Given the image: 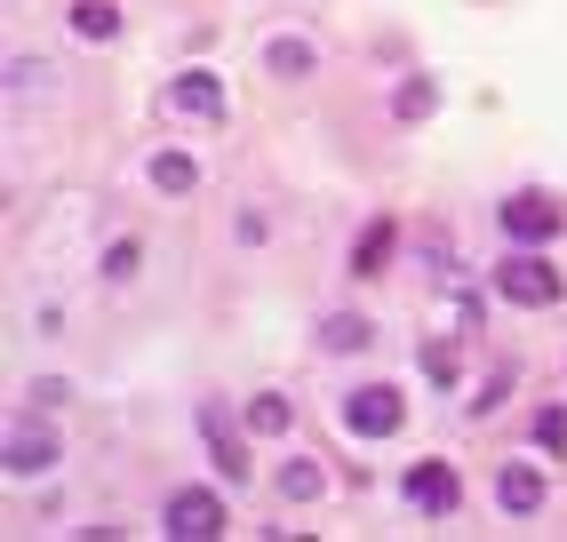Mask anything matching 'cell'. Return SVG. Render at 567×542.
Masks as SVG:
<instances>
[{
  "mask_svg": "<svg viewBox=\"0 0 567 542\" xmlns=\"http://www.w3.org/2000/svg\"><path fill=\"white\" fill-rule=\"evenodd\" d=\"M496 295L519 303V312H544V303H559L567 288H559V271H551L544 256H504V263H496Z\"/></svg>",
  "mask_w": 567,
  "mask_h": 542,
  "instance_id": "obj_1",
  "label": "cell"
},
{
  "mask_svg": "<svg viewBox=\"0 0 567 542\" xmlns=\"http://www.w3.org/2000/svg\"><path fill=\"white\" fill-rule=\"evenodd\" d=\"M400 423H408V399L392 392V383H368V392L344 399V431L352 439H392Z\"/></svg>",
  "mask_w": 567,
  "mask_h": 542,
  "instance_id": "obj_2",
  "label": "cell"
},
{
  "mask_svg": "<svg viewBox=\"0 0 567 542\" xmlns=\"http://www.w3.org/2000/svg\"><path fill=\"white\" fill-rule=\"evenodd\" d=\"M161 527H168L176 542H216V534H224V502H216L208 487H184V494H168Z\"/></svg>",
  "mask_w": 567,
  "mask_h": 542,
  "instance_id": "obj_3",
  "label": "cell"
},
{
  "mask_svg": "<svg viewBox=\"0 0 567 542\" xmlns=\"http://www.w3.org/2000/svg\"><path fill=\"white\" fill-rule=\"evenodd\" d=\"M496 223L512 231L519 248H544V240H559V223H567V216H559V208L544 200V191H512V200L496 208Z\"/></svg>",
  "mask_w": 567,
  "mask_h": 542,
  "instance_id": "obj_4",
  "label": "cell"
},
{
  "mask_svg": "<svg viewBox=\"0 0 567 542\" xmlns=\"http://www.w3.org/2000/svg\"><path fill=\"white\" fill-rule=\"evenodd\" d=\"M224 104L233 96H224L216 72H176L168 81V112H184V121H224Z\"/></svg>",
  "mask_w": 567,
  "mask_h": 542,
  "instance_id": "obj_5",
  "label": "cell"
},
{
  "mask_svg": "<svg viewBox=\"0 0 567 542\" xmlns=\"http://www.w3.org/2000/svg\"><path fill=\"white\" fill-rule=\"evenodd\" d=\"M408 502H415V511H432V519H447L464 502V479L447 471V462H415V471H408Z\"/></svg>",
  "mask_w": 567,
  "mask_h": 542,
  "instance_id": "obj_6",
  "label": "cell"
},
{
  "mask_svg": "<svg viewBox=\"0 0 567 542\" xmlns=\"http://www.w3.org/2000/svg\"><path fill=\"white\" fill-rule=\"evenodd\" d=\"M200 439H208V462H216V479L248 487V447L233 439V423H224V407H200Z\"/></svg>",
  "mask_w": 567,
  "mask_h": 542,
  "instance_id": "obj_7",
  "label": "cell"
},
{
  "mask_svg": "<svg viewBox=\"0 0 567 542\" xmlns=\"http://www.w3.org/2000/svg\"><path fill=\"white\" fill-rule=\"evenodd\" d=\"M496 502H504L512 519H527V511L544 502V471H536V462H504V479H496Z\"/></svg>",
  "mask_w": 567,
  "mask_h": 542,
  "instance_id": "obj_8",
  "label": "cell"
},
{
  "mask_svg": "<svg viewBox=\"0 0 567 542\" xmlns=\"http://www.w3.org/2000/svg\"><path fill=\"white\" fill-rule=\"evenodd\" d=\"M49 462H56V439H49V431H9V471H17V479L49 471Z\"/></svg>",
  "mask_w": 567,
  "mask_h": 542,
  "instance_id": "obj_9",
  "label": "cell"
},
{
  "mask_svg": "<svg viewBox=\"0 0 567 542\" xmlns=\"http://www.w3.org/2000/svg\"><path fill=\"white\" fill-rule=\"evenodd\" d=\"M72 32H81V41H112L121 9H112V0H72Z\"/></svg>",
  "mask_w": 567,
  "mask_h": 542,
  "instance_id": "obj_10",
  "label": "cell"
},
{
  "mask_svg": "<svg viewBox=\"0 0 567 542\" xmlns=\"http://www.w3.org/2000/svg\"><path fill=\"white\" fill-rule=\"evenodd\" d=\"M384 256H392V223L375 216V223L360 231V248H352V271H360V280H375V271H384Z\"/></svg>",
  "mask_w": 567,
  "mask_h": 542,
  "instance_id": "obj_11",
  "label": "cell"
},
{
  "mask_svg": "<svg viewBox=\"0 0 567 542\" xmlns=\"http://www.w3.org/2000/svg\"><path fill=\"white\" fill-rule=\"evenodd\" d=\"M264 64H272V81H305L320 56H312V41H272V49H264Z\"/></svg>",
  "mask_w": 567,
  "mask_h": 542,
  "instance_id": "obj_12",
  "label": "cell"
},
{
  "mask_svg": "<svg viewBox=\"0 0 567 542\" xmlns=\"http://www.w3.org/2000/svg\"><path fill=\"white\" fill-rule=\"evenodd\" d=\"M288 423H296V415H288L280 392H256V399H248V431H256V439H280Z\"/></svg>",
  "mask_w": 567,
  "mask_h": 542,
  "instance_id": "obj_13",
  "label": "cell"
},
{
  "mask_svg": "<svg viewBox=\"0 0 567 542\" xmlns=\"http://www.w3.org/2000/svg\"><path fill=\"white\" fill-rule=\"evenodd\" d=\"M320 343H328V352H360V343H375V327H368V320H352V312H336V320L320 327Z\"/></svg>",
  "mask_w": 567,
  "mask_h": 542,
  "instance_id": "obj_14",
  "label": "cell"
},
{
  "mask_svg": "<svg viewBox=\"0 0 567 542\" xmlns=\"http://www.w3.org/2000/svg\"><path fill=\"white\" fill-rule=\"evenodd\" d=\"M320 487H328V479L312 471V462H305V455H296V462H288V471H280V494H288V502H320Z\"/></svg>",
  "mask_w": 567,
  "mask_h": 542,
  "instance_id": "obj_15",
  "label": "cell"
},
{
  "mask_svg": "<svg viewBox=\"0 0 567 542\" xmlns=\"http://www.w3.org/2000/svg\"><path fill=\"white\" fill-rule=\"evenodd\" d=\"M153 184H161V191H193V184H200V168L184 160V152H161V160H153Z\"/></svg>",
  "mask_w": 567,
  "mask_h": 542,
  "instance_id": "obj_16",
  "label": "cell"
},
{
  "mask_svg": "<svg viewBox=\"0 0 567 542\" xmlns=\"http://www.w3.org/2000/svg\"><path fill=\"white\" fill-rule=\"evenodd\" d=\"M432 104H440V88H432V81H400V96H392V112H400V121H424Z\"/></svg>",
  "mask_w": 567,
  "mask_h": 542,
  "instance_id": "obj_17",
  "label": "cell"
},
{
  "mask_svg": "<svg viewBox=\"0 0 567 542\" xmlns=\"http://www.w3.org/2000/svg\"><path fill=\"white\" fill-rule=\"evenodd\" d=\"M536 447H544V455H559V447H567V415H559V407H544V415H536Z\"/></svg>",
  "mask_w": 567,
  "mask_h": 542,
  "instance_id": "obj_18",
  "label": "cell"
},
{
  "mask_svg": "<svg viewBox=\"0 0 567 542\" xmlns=\"http://www.w3.org/2000/svg\"><path fill=\"white\" fill-rule=\"evenodd\" d=\"M136 256H144L136 240H112V256H104V271H112V280H128V271H136Z\"/></svg>",
  "mask_w": 567,
  "mask_h": 542,
  "instance_id": "obj_19",
  "label": "cell"
},
{
  "mask_svg": "<svg viewBox=\"0 0 567 542\" xmlns=\"http://www.w3.org/2000/svg\"><path fill=\"white\" fill-rule=\"evenodd\" d=\"M424 375H432V383H456V352H447V343H432V352H424Z\"/></svg>",
  "mask_w": 567,
  "mask_h": 542,
  "instance_id": "obj_20",
  "label": "cell"
}]
</instances>
